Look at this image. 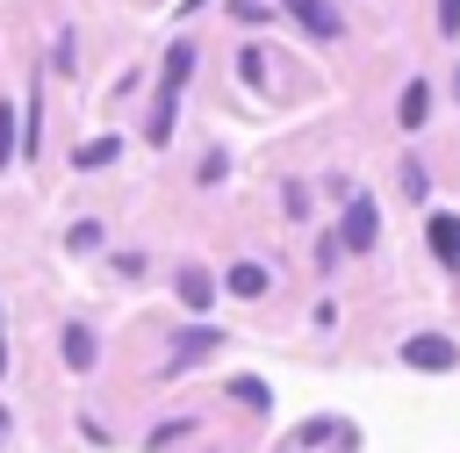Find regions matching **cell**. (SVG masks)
<instances>
[{"instance_id": "cell-9", "label": "cell", "mask_w": 460, "mask_h": 453, "mask_svg": "<svg viewBox=\"0 0 460 453\" xmlns=\"http://www.w3.org/2000/svg\"><path fill=\"white\" fill-rule=\"evenodd\" d=\"M223 280H230V295H266V266H259V259H244V266H230Z\"/></svg>"}, {"instance_id": "cell-6", "label": "cell", "mask_w": 460, "mask_h": 453, "mask_svg": "<svg viewBox=\"0 0 460 453\" xmlns=\"http://www.w3.org/2000/svg\"><path fill=\"white\" fill-rule=\"evenodd\" d=\"M424 237H431V252H438L446 266H460V216H431Z\"/></svg>"}, {"instance_id": "cell-11", "label": "cell", "mask_w": 460, "mask_h": 453, "mask_svg": "<svg viewBox=\"0 0 460 453\" xmlns=\"http://www.w3.org/2000/svg\"><path fill=\"white\" fill-rule=\"evenodd\" d=\"M208 295H216V280H208V273H180V302H187V309H201Z\"/></svg>"}, {"instance_id": "cell-1", "label": "cell", "mask_w": 460, "mask_h": 453, "mask_svg": "<svg viewBox=\"0 0 460 453\" xmlns=\"http://www.w3.org/2000/svg\"><path fill=\"white\" fill-rule=\"evenodd\" d=\"M280 7H288L309 36H323V43H338V36H345V14H338L331 0H280Z\"/></svg>"}, {"instance_id": "cell-10", "label": "cell", "mask_w": 460, "mask_h": 453, "mask_svg": "<svg viewBox=\"0 0 460 453\" xmlns=\"http://www.w3.org/2000/svg\"><path fill=\"white\" fill-rule=\"evenodd\" d=\"M93 352H101V345H93V331H79V324H72V331H65V360H72V367H93Z\"/></svg>"}, {"instance_id": "cell-8", "label": "cell", "mask_w": 460, "mask_h": 453, "mask_svg": "<svg viewBox=\"0 0 460 453\" xmlns=\"http://www.w3.org/2000/svg\"><path fill=\"white\" fill-rule=\"evenodd\" d=\"M115 158H122V144H115V137H93V144H79L72 165H79V173H101V165H115Z\"/></svg>"}, {"instance_id": "cell-13", "label": "cell", "mask_w": 460, "mask_h": 453, "mask_svg": "<svg viewBox=\"0 0 460 453\" xmlns=\"http://www.w3.org/2000/svg\"><path fill=\"white\" fill-rule=\"evenodd\" d=\"M187 431H194V417H172V424H158V431H151V446H158V453H172V439H187Z\"/></svg>"}, {"instance_id": "cell-3", "label": "cell", "mask_w": 460, "mask_h": 453, "mask_svg": "<svg viewBox=\"0 0 460 453\" xmlns=\"http://www.w3.org/2000/svg\"><path fill=\"white\" fill-rule=\"evenodd\" d=\"M338 237H345V252H367V244H374V201H367V194H352V209H345V230H338Z\"/></svg>"}, {"instance_id": "cell-15", "label": "cell", "mask_w": 460, "mask_h": 453, "mask_svg": "<svg viewBox=\"0 0 460 453\" xmlns=\"http://www.w3.org/2000/svg\"><path fill=\"white\" fill-rule=\"evenodd\" d=\"M438 29H446V36H460V0H438Z\"/></svg>"}, {"instance_id": "cell-7", "label": "cell", "mask_w": 460, "mask_h": 453, "mask_svg": "<svg viewBox=\"0 0 460 453\" xmlns=\"http://www.w3.org/2000/svg\"><path fill=\"white\" fill-rule=\"evenodd\" d=\"M395 115H402V129H417V122L431 115V86H424V79H410V86H402V101H395Z\"/></svg>"}, {"instance_id": "cell-4", "label": "cell", "mask_w": 460, "mask_h": 453, "mask_svg": "<svg viewBox=\"0 0 460 453\" xmlns=\"http://www.w3.org/2000/svg\"><path fill=\"white\" fill-rule=\"evenodd\" d=\"M187 72H194V43H172V50H165V65H158V86H165V101H180Z\"/></svg>"}, {"instance_id": "cell-2", "label": "cell", "mask_w": 460, "mask_h": 453, "mask_svg": "<svg viewBox=\"0 0 460 453\" xmlns=\"http://www.w3.org/2000/svg\"><path fill=\"white\" fill-rule=\"evenodd\" d=\"M453 360H460V345H453V338H438V331H424V338H410V345H402V367H424V374H431V367H453Z\"/></svg>"}, {"instance_id": "cell-16", "label": "cell", "mask_w": 460, "mask_h": 453, "mask_svg": "<svg viewBox=\"0 0 460 453\" xmlns=\"http://www.w3.org/2000/svg\"><path fill=\"white\" fill-rule=\"evenodd\" d=\"M0 439H7V410H0Z\"/></svg>"}, {"instance_id": "cell-14", "label": "cell", "mask_w": 460, "mask_h": 453, "mask_svg": "<svg viewBox=\"0 0 460 453\" xmlns=\"http://www.w3.org/2000/svg\"><path fill=\"white\" fill-rule=\"evenodd\" d=\"M230 388H237V395H244L252 410H266V381H252V374H244V381H230Z\"/></svg>"}, {"instance_id": "cell-5", "label": "cell", "mask_w": 460, "mask_h": 453, "mask_svg": "<svg viewBox=\"0 0 460 453\" xmlns=\"http://www.w3.org/2000/svg\"><path fill=\"white\" fill-rule=\"evenodd\" d=\"M216 345H223V331L187 324V331H180V345H172V367H194V360H201V352H216Z\"/></svg>"}, {"instance_id": "cell-12", "label": "cell", "mask_w": 460, "mask_h": 453, "mask_svg": "<svg viewBox=\"0 0 460 453\" xmlns=\"http://www.w3.org/2000/svg\"><path fill=\"white\" fill-rule=\"evenodd\" d=\"M22 137H14V101H0V165H14Z\"/></svg>"}]
</instances>
